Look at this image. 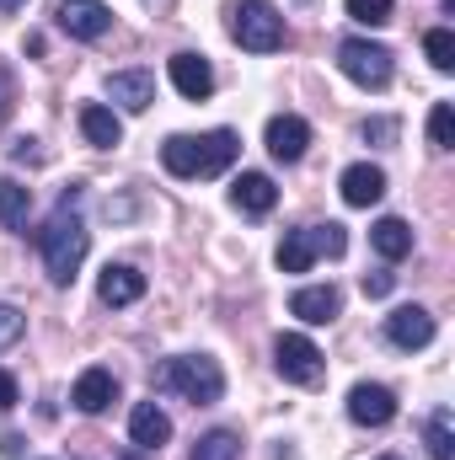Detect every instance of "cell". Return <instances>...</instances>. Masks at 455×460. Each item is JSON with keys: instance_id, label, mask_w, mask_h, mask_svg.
Instances as JSON below:
<instances>
[{"instance_id": "obj_13", "label": "cell", "mask_w": 455, "mask_h": 460, "mask_svg": "<svg viewBox=\"0 0 455 460\" xmlns=\"http://www.w3.org/2000/svg\"><path fill=\"white\" fill-rule=\"evenodd\" d=\"M70 402L86 412V418H97V412H108L118 402V375L113 369H103V364H92V369H81V380H76V391H70Z\"/></svg>"}, {"instance_id": "obj_29", "label": "cell", "mask_w": 455, "mask_h": 460, "mask_svg": "<svg viewBox=\"0 0 455 460\" xmlns=\"http://www.w3.org/2000/svg\"><path fill=\"white\" fill-rule=\"evenodd\" d=\"M22 402V385H16V375L11 369H0V412H11Z\"/></svg>"}, {"instance_id": "obj_7", "label": "cell", "mask_w": 455, "mask_h": 460, "mask_svg": "<svg viewBox=\"0 0 455 460\" xmlns=\"http://www.w3.org/2000/svg\"><path fill=\"white\" fill-rule=\"evenodd\" d=\"M273 369L290 380V385H317L322 380V348L311 343L306 332H284L273 343Z\"/></svg>"}, {"instance_id": "obj_22", "label": "cell", "mask_w": 455, "mask_h": 460, "mask_svg": "<svg viewBox=\"0 0 455 460\" xmlns=\"http://www.w3.org/2000/svg\"><path fill=\"white\" fill-rule=\"evenodd\" d=\"M27 209H32V188H22L16 177H0V226L27 230Z\"/></svg>"}, {"instance_id": "obj_20", "label": "cell", "mask_w": 455, "mask_h": 460, "mask_svg": "<svg viewBox=\"0 0 455 460\" xmlns=\"http://www.w3.org/2000/svg\"><path fill=\"white\" fill-rule=\"evenodd\" d=\"M81 134H86V145L113 150L118 139H123V118L113 108H103V102H92V108H81Z\"/></svg>"}, {"instance_id": "obj_1", "label": "cell", "mask_w": 455, "mask_h": 460, "mask_svg": "<svg viewBox=\"0 0 455 460\" xmlns=\"http://www.w3.org/2000/svg\"><path fill=\"white\" fill-rule=\"evenodd\" d=\"M86 246H92V235L81 226V188H70L59 199V209L49 215V226L38 230V252H43L49 284H76V273L86 262Z\"/></svg>"}, {"instance_id": "obj_3", "label": "cell", "mask_w": 455, "mask_h": 460, "mask_svg": "<svg viewBox=\"0 0 455 460\" xmlns=\"http://www.w3.org/2000/svg\"><path fill=\"white\" fill-rule=\"evenodd\" d=\"M150 385L166 396H183L193 407H215L226 396V369L210 353H177V358H161L150 369Z\"/></svg>"}, {"instance_id": "obj_30", "label": "cell", "mask_w": 455, "mask_h": 460, "mask_svg": "<svg viewBox=\"0 0 455 460\" xmlns=\"http://www.w3.org/2000/svg\"><path fill=\"white\" fill-rule=\"evenodd\" d=\"M391 284H397L391 273H364V295H370V300H380V295H391Z\"/></svg>"}, {"instance_id": "obj_14", "label": "cell", "mask_w": 455, "mask_h": 460, "mask_svg": "<svg viewBox=\"0 0 455 460\" xmlns=\"http://www.w3.org/2000/svg\"><path fill=\"white\" fill-rule=\"evenodd\" d=\"M338 311H343V295L333 284H306V289L290 295V316H300L306 327H327Z\"/></svg>"}, {"instance_id": "obj_32", "label": "cell", "mask_w": 455, "mask_h": 460, "mask_svg": "<svg viewBox=\"0 0 455 460\" xmlns=\"http://www.w3.org/2000/svg\"><path fill=\"white\" fill-rule=\"evenodd\" d=\"M11 161H38V145H32V139H16V145H11Z\"/></svg>"}, {"instance_id": "obj_16", "label": "cell", "mask_w": 455, "mask_h": 460, "mask_svg": "<svg viewBox=\"0 0 455 460\" xmlns=\"http://www.w3.org/2000/svg\"><path fill=\"white\" fill-rule=\"evenodd\" d=\"M343 204L348 209H370V204H380L386 199V172L380 166H370V161H359V166H348L343 172Z\"/></svg>"}, {"instance_id": "obj_36", "label": "cell", "mask_w": 455, "mask_h": 460, "mask_svg": "<svg viewBox=\"0 0 455 460\" xmlns=\"http://www.w3.org/2000/svg\"><path fill=\"white\" fill-rule=\"evenodd\" d=\"M380 460H397V456H380Z\"/></svg>"}, {"instance_id": "obj_11", "label": "cell", "mask_w": 455, "mask_h": 460, "mask_svg": "<svg viewBox=\"0 0 455 460\" xmlns=\"http://www.w3.org/2000/svg\"><path fill=\"white\" fill-rule=\"evenodd\" d=\"M54 22H59V32H70V38H103L108 27H113V11L103 5V0H65L59 11H54Z\"/></svg>"}, {"instance_id": "obj_5", "label": "cell", "mask_w": 455, "mask_h": 460, "mask_svg": "<svg viewBox=\"0 0 455 460\" xmlns=\"http://www.w3.org/2000/svg\"><path fill=\"white\" fill-rule=\"evenodd\" d=\"M343 246H348V230H343L338 220H327V226H300L279 241V268H284V273H306L317 257H343Z\"/></svg>"}, {"instance_id": "obj_9", "label": "cell", "mask_w": 455, "mask_h": 460, "mask_svg": "<svg viewBox=\"0 0 455 460\" xmlns=\"http://www.w3.org/2000/svg\"><path fill=\"white\" fill-rule=\"evenodd\" d=\"M166 75H172V86H177L188 102H204V97L215 92V70H210V59L193 54V49L172 54V59H166Z\"/></svg>"}, {"instance_id": "obj_10", "label": "cell", "mask_w": 455, "mask_h": 460, "mask_svg": "<svg viewBox=\"0 0 455 460\" xmlns=\"http://www.w3.org/2000/svg\"><path fill=\"white\" fill-rule=\"evenodd\" d=\"M348 418L359 423V429H386L391 418H397V396H391V385H353L348 391Z\"/></svg>"}, {"instance_id": "obj_23", "label": "cell", "mask_w": 455, "mask_h": 460, "mask_svg": "<svg viewBox=\"0 0 455 460\" xmlns=\"http://www.w3.org/2000/svg\"><path fill=\"white\" fill-rule=\"evenodd\" d=\"M424 54H429V65H434L440 75H451L455 70V32L451 27H429V32H424Z\"/></svg>"}, {"instance_id": "obj_8", "label": "cell", "mask_w": 455, "mask_h": 460, "mask_svg": "<svg viewBox=\"0 0 455 460\" xmlns=\"http://www.w3.org/2000/svg\"><path fill=\"white\" fill-rule=\"evenodd\" d=\"M434 316L424 311V305H397L391 316H386V343L391 348H402V353H418V348H429L434 343Z\"/></svg>"}, {"instance_id": "obj_26", "label": "cell", "mask_w": 455, "mask_h": 460, "mask_svg": "<svg viewBox=\"0 0 455 460\" xmlns=\"http://www.w3.org/2000/svg\"><path fill=\"white\" fill-rule=\"evenodd\" d=\"M429 145L434 150H451L455 145V108L451 102H434V113H429Z\"/></svg>"}, {"instance_id": "obj_15", "label": "cell", "mask_w": 455, "mask_h": 460, "mask_svg": "<svg viewBox=\"0 0 455 460\" xmlns=\"http://www.w3.org/2000/svg\"><path fill=\"white\" fill-rule=\"evenodd\" d=\"M108 97H113L123 113H145L156 102V75L150 70H113L108 75Z\"/></svg>"}, {"instance_id": "obj_21", "label": "cell", "mask_w": 455, "mask_h": 460, "mask_svg": "<svg viewBox=\"0 0 455 460\" xmlns=\"http://www.w3.org/2000/svg\"><path fill=\"white\" fill-rule=\"evenodd\" d=\"M370 246H375L386 262H402V257L413 252V226L397 220V215H386V220H375V230H370Z\"/></svg>"}, {"instance_id": "obj_17", "label": "cell", "mask_w": 455, "mask_h": 460, "mask_svg": "<svg viewBox=\"0 0 455 460\" xmlns=\"http://www.w3.org/2000/svg\"><path fill=\"white\" fill-rule=\"evenodd\" d=\"M230 204H236L241 215H268V209L279 204V188H273L268 172H241V177L230 182Z\"/></svg>"}, {"instance_id": "obj_27", "label": "cell", "mask_w": 455, "mask_h": 460, "mask_svg": "<svg viewBox=\"0 0 455 460\" xmlns=\"http://www.w3.org/2000/svg\"><path fill=\"white\" fill-rule=\"evenodd\" d=\"M391 11H397V0H348V16L364 22V27H386Z\"/></svg>"}, {"instance_id": "obj_35", "label": "cell", "mask_w": 455, "mask_h": 460, "mask_svg": "<svg viewBox=\"0 0 455 460\" xmlns=\"http://www.w3.org/2000/svg\"><path fill=\"white\" fill-rule=\"evenodd\" d=\"M27 0H0V16H11V11H22Z\"/></svg>"}, {"instance_id": "obj_12", "label": "cell", "mask_w": 455, "mask_h": 460, "mask_svg": "<svg viewBox=\"0 0 455 460\" xmlns=\"http://www.w3.org/2000/svg\"><path fill=\"white\" fill-rule=\"evenodd\" d=\"M268 155L273 161H300L306 155V145H311V123L300 113H279V118H268Z\"/></svg>"}, {"instance_id": "obj_18", "label": "cell", "mask_w": 455, "mask_h": 460, "mask_svg": "<svg viewBox=\"0 0 455 460\" xmlns=\"http://www.w3.org/2000/svg\"><path fill=\"white\" fill-rule=\"evenodd\" d=\"M129 439H134V450H161L166 439H172V418L156 407V402H139L134 412H129Z\"/></svg>"}, {"instance_id": "obj_2", "label": "cell", "mask_w": 455, "mask_h": 460, "mask_svg": "<svg viewBox=\"0 0 455 460\" xmlns=\"http://www.w3.org/2000/svg\"><path fill=\"white\" fill-rule=\"evenodd\" d=\"M241 155L236 128H210V134H172L161 145V166L172 177H220L230 161Z\"/></svg>"}, {"instance_id": "obj_25", "label": "cell", "mask_w": 455, "mask_h": 460, "mask_svg": "<svg viewBox=\"0 0 455 460\" xmlns=\"http://www.w3.org/2000/svg\"><path fill=\"white\" fill-rule=\"evenodd\" d=\"M241 456V439L230 429H210L199 445H193V460H236Z\"/></svg>"}, {"instance_id": "obj_34", "label": "cell", "mask_w": 455, "mask_h": 460, "mask_svg": "<svg viewBox=\"0 0 455 460\" xmlns=\"http://www.w3.org/2000/svg\"><path fill=\"white\" fill-rule=\"evenodd\" d=\"M11 113V75H5V70H0V118Z\"/></svg>"}, {"instance_id": "obj_28", "label": "cell", "mask_w": 455, "mask_h": 460, "mask_svg": "<svg viewBox=\"0 0 455 460\" xmlns=\"http://www.w3.org/2000/svg\"><path fill=\"white\" fill-rule=\"evenodd\" d=\"M22 327H27V316L16 311V305H0V348H11L22 338Z\"/></svg>"}, {"instance_id": "obj_33", "label": "cell", "mask_w": 455, "mask_h": 460, "mask_svg": "<svg viewBox=\"0 0 455 460\" xmlns=\"http://www.w3.org/2000/svg\"><path fill=\"white\" fill-rule=\"evenodd\" d=\"M22 445H27V439H22V434H5V439H0V456H22Z\"/></svg>"}, {"instance_id": "obj_19", "label": "cell", "mask_w": 455, "mask_h": 460, "mask_svg": "<svg viewBox=\"0 0 455 460\" xmlns=\"http://www.w3.org/2000/svg\"><path fill=\"white\" fill-rule=\"evenodd\" d=\"M145 295V273L139 268H129V262H108L103 268V279H97V300L103 305H134Z\"/></svg>"}, {"instance_id": "obj_6", "label": "cell", "mask_w": 455, "mask_h": 460, "mask_svg": "<svg viewBox=\"0 0 455 460\" xmlns=\"http://www.w3.org/2000/svg\"><path fill=\"white\" fill-rule=\"evenodd\" d=\"M338 70L353 81V86H364V92H386L397 65H391V49H386V43L343 38V43H338Z\"/></svg>"}, {"instance_id": "obj_4", "label": "cell", "mask_w": 455, "mask_h": 460, "mask_svg": "<svg viewBox=\"0 0 455 460\" xmlns=\"http://www.w3.org/2000/svg\"><path fill=\"white\" fill-rule=\"evenodd\" d=\"M230 38L246 54H273L284 49V16L273 0H236L230 5Z\"/></svg>"}, {"instance_id": "obj_24", "label": "cell", "mask_w": 455, "mask_h": 460, "mask_svg": "<svg viewBox=\"0 0 455 460\" xmlns=\"http://www.w3.org/2000/svg\"><path fill=\"white\" fill-rule=\"evenodd\" d=\"M424 445H429V456L434 460H451L455 456V434H451V412L440 407V412H429V423H424Z\"/></svg>"}, {"instance_id": "obj_31", "label": "cell", "mask_w": 455, "mask_h": 460, "mask_svg": "<svg viewBox=\"0 0 455 460\" xmlns=\"http://www.w3.org/2000/svg\"><path fill=\"white\" fill-rule=\"evenodd\" d=\"M397 134V123L391 118H375V123H364V139H391Z\"/></svg>"}]
</instances>
